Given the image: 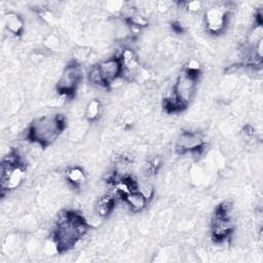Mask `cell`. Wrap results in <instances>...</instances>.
Instances as JSON below:
<instances>
[{"label": "cell", "instance_id": "18", "mask_svg": "<svg viewBox=\"0 0 263 263\" xmlns=\"http://www.w3.org/2000/svg\"><path fill=\"white\" fill-rule=\"evenodd\" d=\"M39 15H40L41 20L48 26H55L58 23L57 16L52 13L51 10H49L47 8H40Z\"/></svg>", "mask_w": 263, "mask_h": 263}, {"label": "cell", "instance_id": "11", "mask_svg": "<svg viewBox=\"0 0 263 263\" xmlns=\"http://www.w3.org/2000/svg\"><path fill=\"white\" fill-rule=\"evenodd\" d=\"M3 22L6 30L13 36H20L24 32L25 28V22L23 17L14 12V11H8L3 16Z\"/></svg>", "mask_w": 263, "mask_h": 263}, {"label": "cell", "instance_id": "20", "mask_svg": "<svg viewBox=\"0 0 263 263\" xmlns=\"http://www.w3.org/2000/svg\"><path fill=\"white\" fill-rule=\"evenodd\" d=\"M88 80L91 84L93 85H97V86H104V83H103V80H102V77L99 73V70H98V67L97 65L96 66H92L91 69L89 70L88 72Z\"/></svg>", "mask_w": 263, "mask_h": 263}, {"label": "cell", "instance_id": "12", "mask_svg": "<svg viewBox=\"0 0 263 263\" xmlns=\"http://www.w3.org/2000/svg\"><path fill=\"white\" fill-rule=\"evenodd\" d=\"M122 200L134 213L142 212L149 202V200L138 189L128 193L122 198Z\"/></svg>", "mask_w": 263, "mask_h": 263}, {"label": "cell", "instance_id": "24", "mask_svg": "<svg viewBox=\"0 0 263 263\" xmlns=\"http://www.w3.org/2000/svg\"><path fill=\"white\" fill-rule=\"evenodd\" d=\"M155 10L161 14L166 13L172 8V2L167 1H158L155 3Z\"/></svg>", "mask_w": 263, "mask_h": 263}, {"label": "cell", "instance_id": "6", "mask_svg": "<svg viewBox=\"0 0 263 263\" xmlns=\"http://www.w3.org/2000/svg\"><path fill=\"white\" fill-rule=\"evenodd\" d=\"M229 14L230 9L225 4H214L206 8L203 17L206 31L214 35L221 34L227 27Z\"/></svg>", "mask_w": 263, "mask_h": 263}, {"label": "cell", "instance_id": "4", "mask_svg": "<svg viewBox=\"0 0 263 263\" xmlns=\"http://www.w3.org/2000/svg\"><path fill=\"white\" fill-rule=\"evenodd\" d=\"M81 80H82L81 66L76 62H72L68 64L64 68L58 80V83H57L58 93L66 98L73 97Z\"/></svg>", "mask_w": 263, "mask_h": 263}, {"label": "cell", "instance_id": "21", "mask_svg": "<svg viewBox=\"0 0 263 263\" xmlns=\"http://www.w3.org/2000/svg\"><path fill=\"white\" fill-rule=\"evenodd\" d=\"M200 69H201V66H200L199 62L194 59L189 60L184 67V70L186 72L193 74V75H197V76H199V74H200Z\"/></svg>", "mask_w": 263, "mask_h": 263}, {"label": "cell", "instance_id": "13", "mask_svg": "<svg viewBox=\"0 0 263 263\" xmlns=\"http://www.w3.org/2000/svg\"><path fill=\"white\" fill-rule=\"evenodd\" d=\"M66 180L74 188H81L86 182V175L80 166H71L66 172Z\"/></svg>", "mask_w": 263, "mask_h": 263}, {"label": "cell", "instance_id": "7", "mask_svg": "<svg viewBox=\"0 0 263 263\" xmlns=\"http://www.w3.org/2000/svg\"><path fill=\"white\" fill-rule=\"evenodd\" d=\"M205 147V138L200 132H182L176 142V150L179 154L200 153Z\"/></svg>", "mask_w": 263, "mask_h": 263}, {"label": "cell", "instance_id": "8", "mask_svg": "<svg viewBox=\"0 0 263 263\" xmlns=\"http://www.w3.org/2000/svg\"><path fill=\"white\" fill-rule=\"evenodd\" d=\"M99 73L102 77L104 86H110L115 80L121 78V62L120 59L115 55L100 62L98 65Z\"/></svg>", "mask_w": 263, "mask_h": 263}, {"label": "cell", "instance_id": "16", "mask_svg": "<svg viewBox=\"0 0 263 263\" xmlns=\"http://www.w3.org/2000/svg\"><path fill=\"white\" fill-rule=\"evenodd\" d=\"M190 178L193 184L200 185L204 181L205 173L199 165H193L190 168Z\"/></svg>", "mask_w": 263, "mask_h": 263}, {"label": "cell", "instance_id": "23", "mask_svg": "<svg viewBox=\"0 0 263 263\" xmlns=\"http://www.w3.org/2000/svg\"><path fill=\"white\" fill-rule=\"evenodd\" d=\"M90 54V49L89 48H86V47H80V48H77L74 55H75V60L74 62L78 63L80 61H85Z\"/></svg>", "mask_w": 263, "mask_h": 263}, {"label": "cell", "instance_id": "3", "mask_svg": "<svg viewBox=\"0 0 263 263\" xmlns=\"http://www.w3.org/2000/svg\"><path fill=\"white\" fill-rule=\"evenodd\" d=\"M25 179V166L16 151L10 150L2 158L0 170V187L2 192L18 188Z\"/></svg>", "mask_w": 263, "mask_h": 263}, {"label": "cell", "instance_id": "10", "mask_svg": "<svg viewBox=\"0 0 263 263\" xmlns=\"http://www.w3.org/2000/svg\"><path fill=\"white\" fill-rule=\"evenodd\" d=\"M115 196L113 193H106L99 197L95 203V212L100 218H106L115 209Z\"/></svg>", "mask_w": 263, "mask_h": 263}, {"label": "cell", "instance_id": "5", "mask_svg": "<svg viewBox=\"0 0 263 263\" xmlns=\"http://www.w3.org/2000/svg\"><path fill=\"white\" fill-rule=\"evenodd\" d=\"M198 76L190 74L183 70L176 79L173 86V93L180 103V105L185 108L194 98L197 87Z\"/></svg>", "mask_w": 263, "mask_h": 263}, {"label": "cell", "instance_id": "2", "mask_svg": "<svg viewBox=\"0 0 263 263\" xmlns=\"http://www.w3.org/2000/svg\"><path fill=\"white\" fill-rule=\"evenodd\" d=\"M65 126L66 120L63 115H43L31 122L26 137L33 143L47 147L58 140Z\"/></svg>", "mask_w": 263, "mask_h": 263}, {"label": "cell", "instance_id": "14", "mask_svg": "<svg viewBox=\"0 0 263 263\" xmlns=\"http://www.w3.org/2000/svg\"><path fill=\"white\" fill-rule=\"evenodd\" d=\"M103 106L100 100L92 99L90 100L85 107V118L88 121H96L101 116Z\"/></svg>", "mask_w": 263, "mask_h": 263}, {"label": "cell", "instance_id": "1", "mask_svg": "<svg viewBox=\"0 0 263 263\" xmlns=\"http://www.w3.org/2000/svg\"><path fill=\"white\" fill-rule=\"evenodd\" d=\"M88 224L86 220L75 212L65 211L59 214L55 229L52 233L59 252L64 253L72 248L86 234Z\"/></svg>", "mask_w": 263, "mask_h": 263}, {"label": "cell", "instance_id": "17", "mask_svg": "<svg viewBox=\"0 0 263 263\" xmlns=\"http://www.w3.org/2000/svg\"><path fill=\"white\" fill-rule=\"evenodd\" d=\"M181 6L186 10L189 14H195L199 12L203 8V2L195 0V1H186L181 3Z\"/></svg>", "mask_w": 263, "mask_h": 263}, {"label": "cell", "instance_id": "19", "mask_svg": "<svg viewBox=\"0 0 263 263\" xmlns=\"http://www.w3.org/2000/svg\"><path fill=\"white\" fill-rule=\"evenodd\" d=\"M105 8L109 13L117 14L122 13V10L124 8V3L122 1H107L105 2Z\"/></svg>", "mask_w": 263, "mask_h": 263}, {"label": "cell", "instance_id": "9", "mask_svg": "<svg viewBox=\"0 0 263 263\" xmlns=\"http://www.w3.org/2000/svg\"><path fill=\"white\" fill-rule=\"evenodd\" d=\"M121 62V78L123 80L132 81L136 78L139 72V59L135 50L130 47H125L121 49L120 53L117 55Z\"/></svg>", "mask_w": 263, "mask_h": 263}, {"label": "cell", "instance_id": "15", "mask_svg": "<svg viewBox=\"0 0 263 263\" xmlns=\"http://www.w3.org/2000/svg\"><path fill=\"white\" fill-rule=\"evenodd\" d=\"M43 45L48 50H52V51L59 50V48L61 47V39L57 33L51 32L44 37Z\"/></svg>", "mask_w": 263, "mask_h": 263}, {"label": "cell", "instance_id": "22", "mask_svg": "<svg viewBox=\"0 0 263 263\" xmlns=\"http://www.w3.org/2000/svg\"><path fill=\"white\" fill-rule=\"evenodd\" d=\"M138 190L148 199L151 200L153 195H154V188L149 182H144L140 186L138 185Z\"/></svg>", "mask_w": 263, "mask_h": 263}]
</instances>
